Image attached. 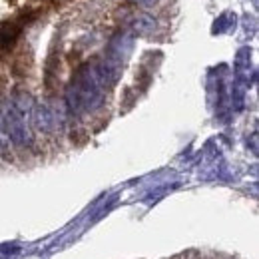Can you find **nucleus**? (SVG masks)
<instances>
[{"label":"nucleus","mask_w":259,"mask_h":259,"mask_svg":"<svg viewBox=\"0 0 259 259\" xmlns=\"http://www.w3.org/2000/svg\"><path fill=\"white\" fill-rule=\"evenodd\" d=\"M106 92L108 90L100 82L94 64H84L66 88V108L70 116H80L98 110L104 102Z\"/></svg>","instance_id":"obj_1"},{"label":"nucleus","mask_w":259,"mask_h":259,"mask_svg":"<svg viewBox=\"0 0 259 259\" xmlns=\"http://www.w3.org/2000/svg\"><path fill=\"white\" fill-rule=\"evenodd\" d=\"M231 102H233L237 112L243 108V88H239V84H235L233 90H231Z\"/></svg>","instance_id":"obj_6"},{"label":"nucleus","mask_w":259,"mask_h":259,"mask_svg":"<svg viewBox=\"0 0 259 259\" xmlns=\"http://www.w3.org/2000/svg\"><path fill=\"white\" fill-rule=\"evenodd\" d=\"M138 4H142V6H146V8H152V6H156L160 0H136Z\"/></svg>","instance_id":"obj_7"},{"label":"nucleus","mask_w":259,"mask_h":259,"mask_svg":"<svg viewBox=\"0 0 259 259\" xmlns=\"http://www.w3.org/2000/svg\"><path fill=\"white\" fill-rule=\"evenodd\" d=\"M30 122L34 124V128L42 134H48L54 130V114L46 104H34L32 118Z\"/></svg>","instance_id":"obj_3"},{"label":"nucleus","mask_w":259,"mask_h":259,"mask_svg":"<svg viewBox=\"0 0 259 259\" xmlns=\"http://www.w3.org/2000/svg\"><path fill=\"white\" fill-rule=\"evenodd\" d=\"M10 148V140H8V132H6V120H4V108L0 106V152H8Z\"/></svg>","instance_id":"obj_5"},{"label":"nucleus","mask_w":259,"mask_h":259,"mask_svg":"<svg viewBox=\"0 0 259 259\" xmlns=\"http://www.w3.org/2000/svg\"><path fill=\"white\" fill-rule=\"evenodd\" d=\"M156 28V18L148 16V14H140L132 20V30L136 34H150Z\"/></svg>","instance_id":"obj_4"},{"label":"nucleus","mask_w":259,"mask_h":259,"mask_svg":"<svg viewBox=\"0 0 259 259\" xmlns=\"http://www.w3.org/2000/svg\"><path fill=\"white\" fill-rule=\"evenodd\" d=\"M4 120H6V132H8L10 144H14V146H26V144H30L28 122L10 104L4 108Z\"/></svg>","instance_id":"obj_2"}]
</instances>
